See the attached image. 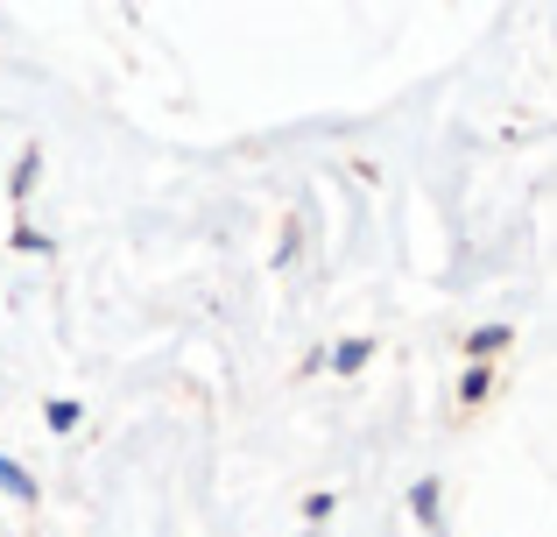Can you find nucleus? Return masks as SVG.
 Segmentation results:
<instances>
[{"label": "nucleus", "instance_id": "1", "mask_svg": "<svg viewBox=\"0 0 557 537\" xmlns=\"http://www.w3.org/2000/svg\"><path fill=\"white\" fill-rule=\"evenodd\" d=\"M0 488H8V496H22V502H28V496H36V481H28V474H22V467H14V460H8V453H0Z\"/></svg>", "mask_w": 557, "mask_h": 537}]
</instances>
